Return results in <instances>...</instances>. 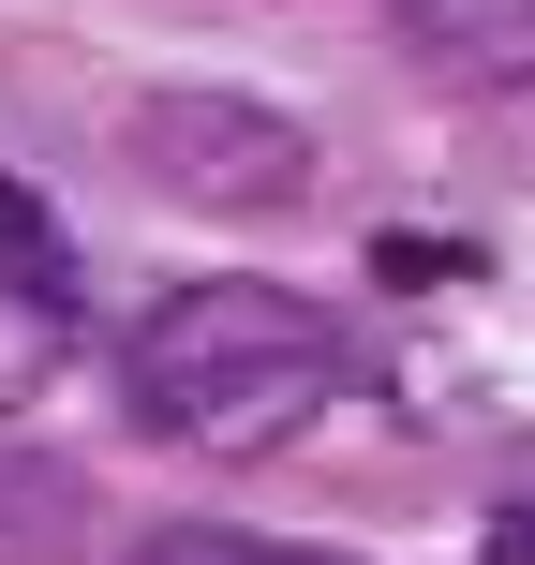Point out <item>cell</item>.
Segmentation results:
<instances>
[{
  "instance_id": "3957f363",
  "label": "cell",
  "mask_w": 535,
  "mask_h": 565,
  "mask_svg": "<svg viewBox=\"0 0 535 565\" xmlns=\"http://www.w3.org/2000/svg\"><path fill=\"white\" fill-rule=\"evenodd\" d=\"M387 30L461 89H535V0H387Z\"/></svg>"
},
{
  "instance_id": "6da1fadb",
  "label": "cell",
  "mask_w": 535,
  "mask_h": 565,
  "mask_svg": "<svg viewBox=\"0 0 535 565\" xmlns=\"http://www.w3.org/2000/svg\"><path fill=\"white\" fill-rule=\"evenodd\" d=\"M342 402V328L298 282H164L119 328V417L179 461H268Z\"/></svg>"
},
{
  "instance_id": "7a4b0ae2",
  "label": "cell",
  "mask_w": 535,
  "mask_h": 565,
  "mask_svg": "<svg viewBox=\"0 0 535 565\" xmlns=\"http://www.w3.org/2000/svg\"><path fill=\"white\" fill-rule=\"evenodd\" d=\"M119 164L179 209H298L312 194V135L282 105H254V89H135Z\"/></svg>"
},
{
  "instance_id": "5b68a950",
  "label": "cell",
  "mask_w": 535,
  "mask_h": 565,
  "mask_svg": "<svg viewBox=\"0 0 535 565\" xmlns=\"http://www.w3.org/2000/svg\"><path fill=\"white\" fill-rule=\"evenodd\" d=\"M119 565H357V551H312V536H238V521H164Z\"/></svg>"
},
{
  "instance_id": "277c9868",
  "label": "cell",
  "mask_w": 535,
  "mask_h": 565,
  "mask_svg": "<svg viewBox=\"0 0 535 565\" xmlns=\"http://www.w3.org/2000/svg\"><path fill=\"white\" fill-rule=\"evenodd\" d=\"M75 536H89V477L30 431H0V565H60Z\"/></svg>"
}]
</instances>
